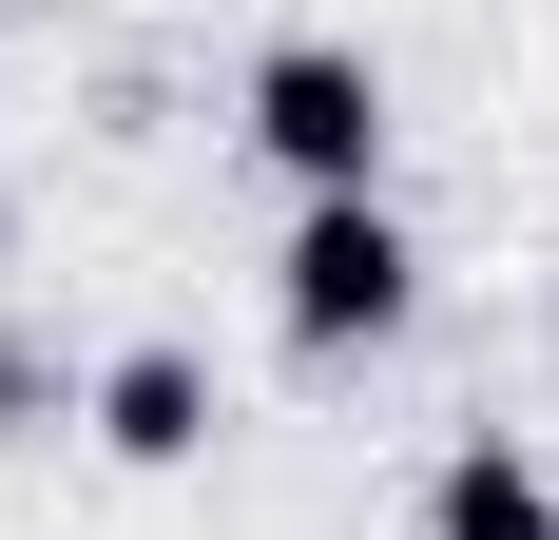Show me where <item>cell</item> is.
I'll return each mask as SVG.
<instances>
[{
	"label": "cell",
	"mask_w": 559,
	"mask_h": 540,
	"mask_svg": "<svg viewBox=\"0 0 559 540\" xmlns=\"http://www.w3.org/2000/svg\"><path fill=\"white\" fill-rule=\"evenodd\" d=\"M444 540H559V502L521 483L502 444H483V463H444Z\"/></svg>",
	"instance_id": "obj_4"
},
{
	"label": "cell",
	"mask_w": 559,
	"mask_h": 540,
	"mask_svg": "<svg viewBox=\"0 0 559 540\" xmlns=\"http://www.w3.org/2000/svg\"><path fill=\"white\" fill-rule=\"evenodd\" d=\"M97 425H116V463H193V444H213V386H193V348H135V367L97 386Z\"/></svg>",
	"instance_id": "obj_3"
},
{
	"label": "cell",
	"mask_w": 559,
	"mask_h": 540,
	"mask_svg": "<svg viewBox=\"0 0 559 540\" xmlns=\"http://www.w3.org/2000/svg\"><path fill=\"white\" fill-rule=\"evenodd\" d=\"M251 136H271L309 193H367V155H386V78H367L347 39H289L271 78H251Z\"/></svg>",
	"instance_id": "obj_1"
},
{
	"label": "cell",
	"mask_w": 559,
	"mask_h": 540,
	"mask_svg": "<svg viewBox=\"0 0 559 540\" xmlns=\"http://www.w3.org/2000/svg\"><path fill=\"white\" fill-rule=\"evenodd\" d=\"M386 309H405L386 193H309V232H289V328H309V348H347V328H386Z\"/></svg>",
	"instance_id": "obj_2"
}]
</instances>
